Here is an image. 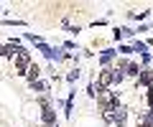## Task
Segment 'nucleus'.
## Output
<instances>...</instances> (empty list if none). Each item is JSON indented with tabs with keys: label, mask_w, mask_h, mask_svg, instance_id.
Wrapping results in <instances>:
<instances>
[{
	"label": "nucleus",
	"mask_w": 153,
	"mask_h": 127,
	"mask_svg": "<svg viewBox=\"0 0 153 127\" xmlns=\"http://www.w3.org/2000/svg\"><path fill=\"white\" fill-rule=\"evenodd\" d=\"M28 69H31V56H28L26 48H18L16 54V74H28Z\"/></svg>",
	"instance_id": "f257e3e1"
},
{
	"label": "nucleus",
	"mask_w": 153,
	"mask_h": 127,
	"mask_svg": "<svg viewBox=\"0 0 153 127\" xmlns=\"http://www.w3.org/2000/svg\"><path fill=\"white\" fill-rule=\"evenodd\" d=\"M41 107H44V122L46 127H56V115H54V107L46 97H41Z\"/></svg>",
	"instance_id": "f03ea898"
},
{
	"label": "nucleus",
	"mask_w": 153,
	"mask_h": 127,
	"mask_svg": "<svg viewBox=\"0 0 153 127\" xmlns=\"http://www.w3.org/2000/svg\"><path fill=\"white\" fill-rule=\"evenodd\" d=\"M112 84V71H102L100 74V89H107Z\"/></svg>",
	"instance_id": "7ed1b4c3"
},
{
	"label": "nucleus",
	"mask_w": 153,
	"mask_h": 127,
	"mask_svg": "<svg viewBox=\"0 0 153 127\" xmlns=\"http://www.w3.org/2000/svg\"><path fill=\"white\" fill-rule=\"evenodd\" d=\"M112 120L117 122V127H125V120H128V112H125V109H117V115H112Z\"/></svg>",
	"instance_id": "20e7f679"
},
{
	"label": "nucleus",
	"mask_w": 153,
	"mask_h": 127,
	"mask_svg": "<svg viewBox=\"0 0 153 127\" xmlns=\"http://www.w3.org/2000/svg\"><path fill=\"white\" fill-rule=\"evenodd\" d=\"M16 54H18V48H13L10 43H8V46H0V56H16Z\"/></svg>",
	"instance_id": "39448f33"
},
{
	"label": "nucleus",
	"mask_w": 153,
	"mask_h": 127,
	"mask_svg": "<svg viewBox=\"0 0 153 127\" xmlns=\"http://www.w3.org/2000/svg\"><path fill=\"white\" fill-rule=\"evenodd\" d=\"M26 76H28V81H38V66L36 64H31V69H28Z\"/></svg>",
	"instance_id": "423d86ee"
},
{
	"label": "nucleus",
	"mask_w": 153,
	"mask_h": 127,
	"mask_svg": "<svg viewBox=\"0 0 153 127\" xmlns=\"http://www.w3.org/2000/svg\"><path fill=\"white\" fill-rule=\"evenodd\" d=\"M140 81H143V84H148V87H151V84H153V74H151V71H146V69H143V71H140Z\"/></svg>",
	"instance_id": "0eeeda50"
},
{
	"label": "nucleus",
	"mask_w": 153,
	"mask_h": 127,
	"mask_svg": "<svg viewBox=\"0 0 153 127\" xmlns=\"http://www.w3.org/2000/svg\"><path fill=\"white\" fill-rule=\"evenodd\" d=\"M140 71H143V69H138L135 64H128V74H133V76H140Z\"/></svg>",
	"instance_id": "6e6552de"
},
{
	"label": "nucleus",
	"mask_w": 153,
	"mask_h": 127,
	"mask_svg": "<svg viewBox=\"0 0 153 127\" xmlns=\"http://www.w3.org/2000/svg\"><path fill=\"white\" fill-rule=\"evenodd\" d=\"M123 76H125L123 69H115V71H112V81H123Z\"/></svg>",
	"instance_id": "1a4fd4ad"
},
{
	"label": "nucleus",
	"mask_w": 153,
	"mask_h": 127,
	"mask_svg": "<svg viewBox=\"0 0 153 127\" xmlns=\"http://www.w3.org/2000/svg\"><path fill=\"white\" fill-rule=\"evenodd\" d=\"M31 87L36 89V92H44V89H46V84H44V81H31Z\"/></svg>",
	"instance_id": "9d476101"
},
{
	"label": "nucleus",
	"mask_w": 153,
	"mask_h": 127,
	"mask_svg": "<svg viewBox=\"0 0 153 127\" xmlns=\"http://www.w3.org/2000/svg\"><path fill=\"white\" fill-rule=\"evenodd\" d=\"M110 59H112V51H105V54H102V64H107Z\"/></svg>",
	"instance_id": "9b49d317"
},
{
	"label": "nucleus",
	"mask_w": 153,
	"mask_h": 127,
	"mask_svg": "<svg viewBox=\"0 0 153 127\" xmlns=\"http://www.w3.org/2000/svg\"><path fill=\"white\" fill-rule=\"evenodd\" d=\"M148 102H151V109H153V87L148 89Z\"/></svg>",
	"instance_id": "f8f14e48"
}]
</instances>
